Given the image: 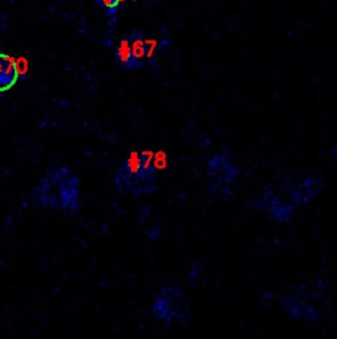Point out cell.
Here are the masks:
<instances>
[{
	"label": "cell",
	"mask_w": 337,
	"mask_h": 339,
	"mask_svg": "<svg viewBox=\"0 0 337 339\" xmlns=\"http://www.w3.org/2000/svg\"><path fill=\"white\" fill-rule=\"evenodd\" d=\"M279 302L291 321L316 323L329 310L328 286L321 277H315L290 286L280 293Z\"/></svg>",
	"instance_id": "3957f363"
},
{
	"label": "cell",
	"mask_w": 337,
	"mask_h": 339,
	"mask_svg": "<svg viewBox=\"0 0 337 339\" xmlns=\"http://www.w3.org/2000/svg\"><path fill=\"white\" fill-rule=\"evenodd\" d=\"M32 203L45 210H56L68 216L78 215L81 202V180L68 166L49 169L32 190Z\"/></svg>",
	"instance_id": "7a4b0ae2"
},
{
	"label": "cell",
	"mask_w": 337,
	"mask_h": 339,
	"mask_svg": "<svg viewBox=\"0 0 337 339\" xmlns=\"http://www.w3.org/2000/svg\"><path fill=\"white\" fill-rule=\"evenodd\" d=\"M20 80L19 63L7 53H0V93L11 90Z\"/></svg>",
	"instance_id": "ba28073f"
},
{
	"label": "cell",
	"mask_w": 337,
	"mask_h": 339,
	"mask_svg": "<svg viewBox=\"0 0 337 339\" xmlns=\"http://www.w3.org/2000/svg\"><path fill=\"white\" fill-rule=\"evenodd\" d=\"M150 313L158 323L165 327L184 325L191 317L187 292L178 285L161 286L152 297Z\"/></svg>",
	"instance_id": "5b68a950"
},
{
	"label": "cell",
	"mask_w": 337,
	"mask_h": 339,
	"mask_svg": "<svg viewBox=\"0 0 337 339\" xmlns=\"http://www.w3.org/2000/svg\"><path fill=\"white\" fill-rule=\"evenodd\" d=\"M159 167L152 151L132 150L117 167L114 184L119 193L143 197L158 191Z\"/></svg>",
	"instance_id": "277c9868"
},
{
	"label": "cell",
	"mask_w": 337,
	"mask_h": 339,
	"mask_svg": "<svg viewBox=\"0 0 337 339\" xmlns=\"http://www.w3.org/2000/svg\"><path fill=\"white\" fill-rule=\"evenodd\" d=\"M206 188L213 196L226 197L232 195L234 186L241 176V167L228 152H214L205 163Z\"/></svg>",
	"instance_id": "8992f818"
},
{
	"label": "cell",
	"mask_w": 337,
	"mask_h": 339,
	"mask_svg": "<svg viewBox=\"0 0 337 339\" xmlns=\"http://www.w3.org/2000/svg\"><path fill=\"white\" fill-rule=\"evenodd\" d=\"M114 57L117 64L126 72H138L144 66L134 56L128 33L127 35H122L118 39L114 48Z\"/></svg>",
	"instance_id": "52a82bcc"
},
{
	"label": "cell",
	"mask_w": 337,
	"mask_h": 339,
	"mask_svg": "<svg viewBox=\"0 0 337 339\" xmlns=\"http://www.w3.org/2000/svg\"><path fill=\"white\" fill-rule=\"evenodd\" d=\"M323 188V179L315 174L284 179L277 186H266L254 200V207L274 223L287 225L295 219L299 208L320 196Z\"/></svg>",
	"instance_id": "6da1fadb"
},
{
	"label": "cell",
	"mask_w": 337,
	"mask_h": 339,
	"mask_svg": "<svg viewBox=\"0 0 337 339\" xmlns=\"http://www.w3.org/2000/svg\"><path fill=\"white\" fill-rule=\"evenodd\" d=\"M331 155H332L335 165L337 166V139L335 141V143H333L332 148H331Z\"/></svg>",
	"instance_id": "8fae6325"
},
{
	"label": "cell",
	"mask_w": 337,
	"mask_h": 339,
	"mask_svg": "<svg viewBox=\"0 0 337 339\" xmlns=\"http://www.w3.org/2000/svg\"><path fill=\"white\" fill-rule=\"evenodd\" d=\"M132 1H137V0H132Z\"/></svg>",
	"instance_id": "4fadbf2b"
},
{
	"label": "cell",
	"mask_w": 337,
	"mask_h": 339,
	"mask_svg": "<svg viewBox=\"0 0 337 339\" xmlns=\"http://www.w3.org/2000/svg\"><path fill=\"white\" fill-rule=\"evenodd\" d=\"M167 42H164V39H158V37H146V64L150 66L156 65V60L158 56L163 48L165 46Z\"/></svg>",
	"instance_id": "9c48e42d"
},
{
	"label": "cell",
	"mask_w": 337,
	"mask_h": 339,
	"mask_svg": "<svg viewBox=\"0 0 337 339\" xmlns=\"http://www.w3.org/2000/svg\"><path fill=\"white\" fill-rule=\"evenodd\" d=\"M93 1H94V4L99 9H102L111 20H115V19H117V15L119 14L120 7H122L119 0H93Z\"/></svg>",
	"instance_id": "30bf717a"
},
{
	"label": "cell",
	"mask_w": 337,
	"mask_h": 339,
	"mask_svg": "<svg viewBox=\"0 0 337 339\" xmlns=\"http://www.w3.org/2000/svg\"><path fill=\"white\" fill-rule=\"evenodd\" d=\"M119 1H120V4H124V3H126L127 0H119Z\"/></svg>",
	"instance_id": "7c38bea8"
}]
</instances>
